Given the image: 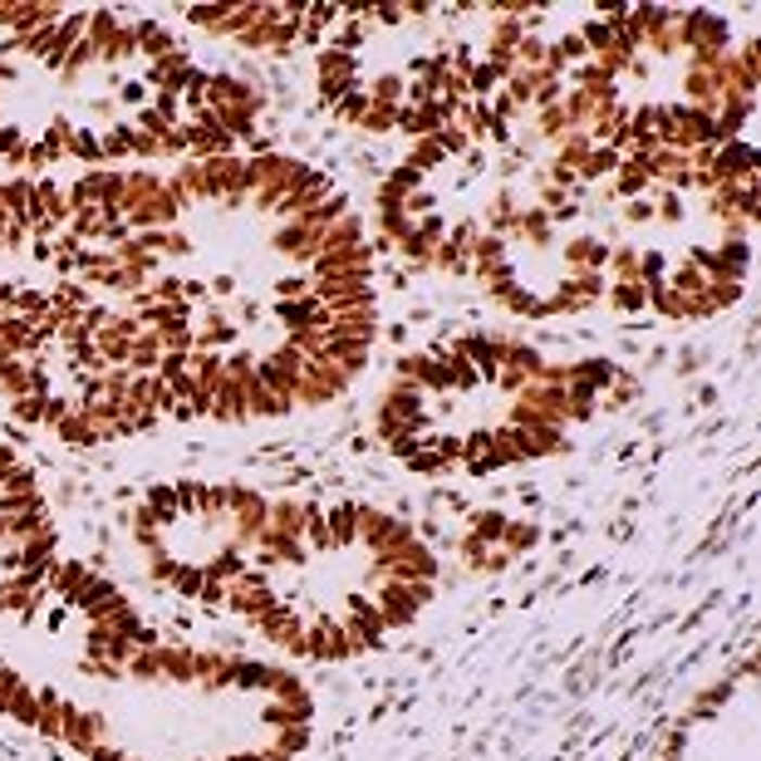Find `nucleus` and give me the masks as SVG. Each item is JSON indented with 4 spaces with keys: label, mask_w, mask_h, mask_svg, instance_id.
<instances>
[{
    "label": "nucleus",
    "mask_w": 761,
    "mask_h": 761,
    "mask_svg": "<svg viewBox=\"0 0 761 761\" xmlns=\"http://www.w3.org/2000/svg\"><path fill=\"white\" fill-rule=\"evenodd\" d=\"M373 340L369 227L295 153L0 177V403L64 447L330 408Z\"/></svg>",
    "instance_id": "f257e3e1"
},
{
    "label": "nucleus",
    "mask_w": 761,
    "mask_h": 761,
    "mask_svg": "<svg viewBox=\"0 0 761 761\" xmlns=\"http://www.w3.org/2000/svg\"><path fill=\"white\" fill-rule=\"evenodd\" d=\"M0 718L84 761H300L315 693L286 663L163 634L109 575L60 556L0 614Z\"/></svg>",
    "instance_id": "f03ea898"
},
{
    "label": "nucleus",
    "mask_w": 761,
    "mask_h": 761,
    "mask_svg": "<svg viewBox=\"0 0 761 761\" xmlns=\"http://www.w3.org/2000/svg\"><path fill=\"white\" fill-rule=\"evenodd\" d=\"M266 124V93L157 15L0 5V173L246 153Z\"/></svg>",
    "instance_id": "7ed1b4c3"
},
{
    "label": "nucleus",
    "mask_w": 761,
    "mask_h": 761,
    "mask_svg": "<svg viewBox=\"0 0 761 761\" xmlns=\"http://www.w3.org/2000/svg\"><path fill=\"white\" fill-rule=\"evenodd\" d=\"M634 383L614 359H566L511 330H457L393 364L373 443L413 477H502L575 447Z\"/></svg>",
    "instance_id": "20e7f679"
},
{
    "label": "nucleus",
    "mask_w": 761,
    "mask_h": 761,
    "mask_svg": "<svg viewBox=\"0 0 761 761\" xmlns=\"http://www.w3.org/2000/svg\"><path fill=\"white\" fill-rule=\"evenodd\" d=\"M443 585L432 541L359 496H270L227 614L295 663H354L408 634Z\"/></svg>",
    "instance_id": "39448f33"
},
{
    "label": "nucleus",
    "mask_w": 761,
    "mask_h": 761,
    "mask_svg": "<svg viewBox=\"0 0 761 761\" xmlns=\"http://www.w3.org/2000/svg\"><path fill=\"white\" fill-rule=\"evenodd\" d=\"M541 5H330L309 45L319 109L373 138H418L467 114L516 64Z\"/></svg>",
    "instance_id": "423d86ee"
},
{
    "label": "nucleus",
    "mask_w": 761,
    "mask_h": 761,
    "mask_svg": "<svg viewBox=\"0 0 761 761\" xmlns=\"http://www.w3.org/2000/svg\"><path fill=\"white\" fill-rule=\"evenodd\" d=\"M270 492L221 477H173L128 502L124 535L143 575L167 595L227 609L246 550L266 521Z\"/></svg>",
    "instance_id": "0eeeda50"
},
{
    "label": "nucleus",
    "mask_w": 761,
    "mask_h": 761,
    "mask_svg": "<svg viewBox=\"0 0 761 761\" xmlns=\"http://www.w3.org/2000/svg\"><path fill=\"white\" fill-rule=\"evenodd\" d=\"M659 761H761V678L751 654L693 693Z\"/></svg>",
    "instance_id": "6e6552de"
},
{
    "label": "nucleus",
    "mask_w": 761,
    "mask_h": 761,
    "mask_svg": "<svg viewBox=\"0 0 761 761\" xmlns=\"http://www.w3.org/2000/svg\"><path fill=\"white\" fill-rule=\"evenodd\" d=\"M177 15L187 30H202L221 45H237V50L295 54L315 45L330 5H187Z\"/></svg>",
    "instance_id": "1a4fd4ad"
}]
</instances>
